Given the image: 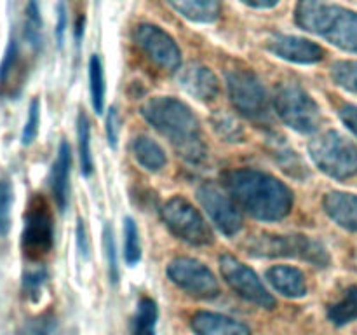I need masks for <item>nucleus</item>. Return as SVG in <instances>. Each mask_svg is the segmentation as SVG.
<instances>
[{"instance_id": "12", "label": "nucleus", "mask_w": 357, "mask_h": 335, "mask_svg": "<svg viewBox=\"0 0 357 335\" xmlns=\"http://www.w3.org/2000/svg\"><path fill=\"white\" fill-rule=\"evenodd\" d=\"M135 42L149 59L166 72H176L181 65V51L169 34L155 24H139L135 30Z\"/></svg>"}, {"instance_id": "31", "label": "nucleus", "mask_w": 357, "mask_h": 335, "mask_svg": "<svg viewBox=\"0 0 357 335\" xmlns=\"http://www.w3.org/2000/svg\"><path fill=\"white\" fill-rule=\"evenodd\" d=\"M13 187L9 180H0V237L7 236L10 229V209H13Z\"/></svg>"}, {"instance_id": "6", "label": "nucleus", "mask_w": 357, "mask_h": 335, "mask_svg": "<svg viewBox=\"0 0 357 335\" xmlns=\"http://www.w3.org/2000/svg\"><path fill=\"white\" fill-rule=\"evenodd\" d=\"M229 96L236 110L257 124L271 122V101L258 75L251 70L237 68L227 73Z\"/></svg>"}, {"instance_id": "29", "label": "nucleus", "mask_w": 357, "mask_h": 335, "mask_svg": "<svg viewBox=\"0 0 357 335\" xmlns=\"http://www.w3.org/2000/svg\"><path fill=\"white\" fill-rule=\"evenodd\" d=\"M331 77L344 89L357 94V61H337L331 65Z\"/></svg>"}, {"instance_id": "17", "label": "nucleus", "mask_w": 357, "mask_h": 335, "mask_svg": "<svg viewBox=\"0 0 357 335\" xmlns=\"http://www.w3.org/2000/svg\"><path fill=\"white\" fill-rule=\"evenodd\" d=\"M190 327L197 335H251L250 328L241 321L206 311L192 316Z\"/></svg>"}, {"instance_id": "41", "label": "nucleus", "mask_w": 357, "mask_h": 335, "mask_svg": "<svg viewBox=\"0 0 357 335\" xmlns=\"http://www.w3.org/2000/svg\"><path fill=\"white\" fill-rule=\"evenodd\" d=\"M356 262H357V260H356Z\"/></svg>"}, {"instance_id": "1", "label": "nucleus", "mask_w": 357, "mask_h": 335, "mask_svg": "<svg viewBox=\"0 0 357 335\" xmlns=\"http://www.w3.org/2000/svg\"><path fill=\"white\" fill-rule=\"evenodd\" d=\"M223 185L230 198L258 220L278 222L293 209V192L288 185L264 171L251 168L227 171Z\"/></svg>"}, {"instance_id": "20", "label": "nucleus", "mask_w": 357, "mask_h": 335, "mask_svg": "<svg viewBox=\"0 0 357 335\" xmlns=\"http://www.w3.org/2000/svg\"><path fill=\"white\" fill-rule=\"evenodd\" d=\"M267 279L279 293L291 299L307 295L305 274L300 269L289 265H275L267 271Z\"/></svg>"}, {"instance_id": "24", "label": "nucleus", "mask_w": 357, "mask_h": 335, "mask_svg": "<svg viewBox=\"0 0 357 335\" xmlns=\"http://www.w3.org/2000/svg\"><path fill=\"white\" fill-rule=\"evenodd\" d=\"M157 318H159L157 304L149 297H143L138 304V309H136L132 335H155Z\"/></svg>"}, {"instance_id": "4", "label": "nucleus", "mask_w": 357, "mask_h": 335, "mask_svg": "<svg viewBox=\"0 0 357 335\" xmlns=\"http://www.w3.org/2000/svg\"><path fill=\"white\" fill-rule=\"evenodd\" d=\"M246 250L253 257L298 258L316 267H326L330 264V255L323 243L302 234H289V236L260 234L248 241Z\"/></svg>"}, {"instance_id": "10", "label": "nucleus", "mask_w": 357, "mask_h": 335, "mask_svg": "<svg viewBox=\"0 0 357 335\" xmlns=\"http://www.w3.org/2000/svg\"><path fill=\"white\" fill-rule=\"evenodd\" d=\"M220 271L227 285L234 290L239 297L248 302L255 304L264 309H274L275 299L271 295L261 279L251 271L248 265L237 260L232 255H222L220 257Z\"/></svg>"}, {"instance_id": "33", "label": "nucleus", "mask_w": 357, "mask_h": 335, "mask_svg": "<svg viewBox=\"0 0 357 335\" xmlns=\"http://www.w3.org/2000/svg\"><path fill=\"white\" fill-rule=\"evenodd\" d=\"M213 126H215L216 133L222 138H225L227 142H241L244 136L243 128L232 117H229L225 114H216L213 117Z\"/></svg>"}, {"instance_id": "34", "label": "nucleus", "mask_w": 357, "mask_h": 335, "mask_svg": "<svg viewBox=\"0 0 357 335\" xmlns=\"http://www.w3.org/2000/svg\"><path fill=\"white\" fill-rule=\"evenodd\" d=\"M103 246H105V255H107L108 276H110L112 283H117L119 281L117 253H115L114 232H112V227L110 225H105V230H103Z\"/></svg>"}, {"instance_id": "40", "label": "nucleus", "mask_w": 357, "mask_h": 335, "mask_svg": "<svg viewBox=\"0 0 357 335\" xmlns=\"http://www.w3.org/2000/svg\"><path fill=\"white\" fill-rule=\"evenodd\" d=\"M243 2L253 9H274L281 0H243Z\"/></svg>"}, {"instance_id": "39", "label": "nucleus", "mask_w": 357, "mask_h": 335, "mask_svg": "<svg viewBox=\"0 0 357 335\" xmlns=\"http://www.w3.org/2000/svg\"><path fill=\"white\" fill-rule=\"evenodd\" d=\"M77 244H79V250L84 257L89 255V241H87L86 236V227H84L82 220L77 222Z\"/></svg>"}, {"instance_id": "37", "label": "nucleus", "mask_w": 357, "mask_h": 335, "mask_svg": "<svg viewBox=\"0 0 357 335\" xmlns=\"http://www.w3.org/2000/svg\"><path fill=\"white\" fill-rule=\"evenodd\" d=\"M338 114H340V119L344 121V124L347 126V128L357 136V107L356 105H344Z\"/></svg>"}, {"instance_id": "23", "label": "nucleus", "mask_w": 357, "mask_h": 335, "mask_svg": "<svg viewBox=\"0 0 357 335\" xmlns=\"http://www.w3.org/2000/svg\"><path fill=\"white\" fill-rule=\"evenodd\" d=\"M328 318L337 327L352 323L357 320V286H351L345 290L344 297L328 309Z\"/></svg>"}, {"instance_id": "18", "label": "nucleus", "mask_w": 357, "mask_h": 335, "mask_svg": "<svg viewBox=\"0 0 357 335\" xmlns=\"http://www.w3.org/2000/svg\"><path fill=\"white\" fill-rule=\"evenodd\" d=\"M323 208L333 222L357 232V195L347 192H330L324 195Z\"/></svg>"}, {"instance_id": "32", "label": "nucleus", "mask_w": 357, "mask_h": 335, "mask_svg": "<svg viewBox=\"0 0 357 335\" xmlns=\"http://www.w3.org/2000/svg\"><path fill=\"white\" fill-rule=\"evenodd\" d=\"M45 281H47V271L44 267H35L24 272L23 276V292L30 300H38L42 295Z\"/></svg>"}, {"instance_id": "9", "label": "nucleus", "mask_w": 357, "mask_h": 335, "mask_svg": "<svg viewBox=\"0 0 357 335\" xmlns=\"http://www.w3.org/2000/svg\"><path fill=\"white\" fill-rule=\"evenodd\" d=\"M54 244V222L49 204L40 195L30 201L24 215V229L21 236V248L24 257L30 260H40Z\"/></svg>"}, {"instance_id": "15", "label": "nucleus", "mask_w": 357, "mask_h": 335, "mask_svg": "<svg viewBox=\"0 0 357 335\" xmlns=\"http://www.w3.org/2000/svg\"><path fill=\"white\" fill-rule=\"evenodd\" d=\"M180 84L190 96L199 101H213L220 93V82L215 73L202 65H190L181 72Z\"/></svg>"}, {"instance_id": "25", "label": "nucleus", "mask_w": 357, "mask_h": 335, "mask_svg": "<svg viewBox=\"0 0 357 335\" xmlns=\"http://www.w3.org/2000/svg\"><path fill=\"white\" fill-rule=\"evenodd\" d=\"M89 89H91V101L98 114H101L105 108V93H107V86H105V72L101 59L98 54H93L89 59Z\"/></svg>"}, {"instance_id": "8", "label": "nucleus", "mask_w": 357, "mask_h": 335, "mask_svg": "<svg viewBox=\"0 0 357 335\" xmlns=\"http://www.w3.org/2000/svg\"><path fill=\"white\" fill-rule=\"evenodd\" d=\"M162 220L167 229L178 237L194 246H206L213 243L211 227L204 220V216L183 198H173L160 209Z\"/></svg>"}, {"instance_id": "16", "label": "nucleus", "mask_w": 357, "mask_h": 335, "mask_svg": "<svg viewBox=\"0 0 357 335\" xmlns=\"http://www.w3.org/2000/svg\"><path fill=\"white\" fill-rule=\"evenodd\" d=\"M24 79V66L21 59L20 47L14 38H10L0 63V96L14 98L20 93Z\"/></svg>"}, {"instance_id": "7", "label": "nucleus", "mask_w": 357, "mask_h": 335, "mask_svg": "<svg viewBox=\"0 0 357 335\" xmlns=\"http://www.w3.org/2000/svg\"><path fill=\"white\" fill-rule=\"evenodd\" d=\"M274 108L281 121L295 131L309 135L321 124V110L302 86L295 82L282 84L274 96Z\"/></svg>"}, {"instance_id": "3", "label": "nucleus", "mask_w": 357, "mask_h": 335, "mask_svg": "<svg viewBox=\"0 0 357 335\" xmlns=\"http://www.w3.org/2000/svg\"><path fill=\"white\" fill-rule=\"evenodd\" d=\"M295 20L303 30L326 38L337 47L357 52V13L326 0H298Z\"/></svg>"}, {"instance_id": "30", "label": "nucleus", "mask_w": 357, "mask_h": 335, "mask_svg": "<svg viewBox=\"0 0 357 335\" xmlns=\"http://www.w3.org/2000/svg\"><path fill=\"white\" fill-rule=\"evenodd\" d=\"M124 257L129 265L138 264L139 257H142L138 227L132 218H126L124 222Z\"/></svg>"}, {"instance_id": "2", "label": "nucleus", "mask_w": 357, "mask_h": 335, "mask_svg": "<svg viewBox=\"0 0 357 335\" xmlns=\"http://www.w3.org/2000/svg\"><path fill=\"white\" fill-rule=\"evenodd\" d=\"M142 115L169 140L171 145L190 164L204 163L208 147L202 138L201 124L183 101L171 96H157L142 107Z\"/></svg>"}, {"instance_id": "19", "label": "nucleus", "mask_w": 357, "mask_h": 335, "mask_svg": "<svg viewBox=\"0 0 357 335\" xmlns=\"http://www.w3.org/2000/svg\"><path fill=\"white\" fill-rule=\"evenodd\" d=\"M70 168H72V150L66 142H61L51 171V191L54 201L61 211L68 206L70 198Z\"/></svg>"}, {"instance_id": "21", "label": "nucleus", "mask_w": 357, "mask_h": 335, "mask_svg": "<svg viewBox=\"0 0 357 335\" xmlns=\"http://www.w3.org/2000/svg\"><path fill=\"white\" fill-rule=\"evenodd\" d=\"M176 13L194 23H213L222 14V0H167Z\"/></svg>"}, {"instance_id": "38", "label": "nucleus", "mask_w": 357, "mask_h": 335, "mask_svg": "<svg viewBox=\"0 0 357 335\" xmlns=\"http://www.w3.org/2000/svg\"><path fill=\"white\" fill-rule=\"evenodd\" d=\"M68 27V16H66V7L65 3H59L58 6V30H56V35H58V44L63 45V37H65V30Z\"/></svg>"}, {"instance_id": "36", "label": "nucleus", "mask_w": 357, "mask_h": 335, "mask_svg": "<svg viewBox=\"0 0 357 335\" xmlns=\"http://www.w3.org/2000/svg\"><path fill=\"white\" fill-rule=\"evenodd\" d=\"M119 124H121V121H119L117 110H115V108H110L107 117V138H108V145H110L112 149L117 147L119 131H121V126Z\"/></svg>"}, {"instance_id": "5", "label": "nucleus", "mask_w": 357, "mask_h": 335, "mask_svg": "<svg viewBox=\"0 0 357 335\" xmlns=\"http://www.w3.org/2000/svg\"><path fill=\"white\" fill-rule=\"evenodd\" d=\"M314 164L328 177L345 180L357 174V147L338 131L321 133L309 143Z\"/></svg>"}, {"instance_id": "28", "label": "nucleus", "mask_w": 357, "mask_h": 335, "mask_svg": "<svg viewBox=\"0 0 357 335\" xmlns=\"http://www.w3.org/2000/svg\"><path fill=\"white\" fill-rule=\"evenodd\" d=\"M77 135H79V156H80V170L86 177L93 173V156H91V126L89 119L84 112L79 114L77 122Z\"/></svg>"}, {"instance_id": "26", "label": "nucleus", "mask_w": 357, "mask_h": 335, "mask_svg": "<svg viewBox=\"0 0 357 335\" xmlns=\"http://www.w3.org/2000/svg\"><path fill=\"white\" fill-rule=\"evenodd\" d=\"M24 40L33 51H38L42 45V16L38 0H28L24 9Z\"/></svg>"}, {"instance_id": "14", "label": "nucleus", "mask_w": 357, "mask_h": 335, "mask_svg": "<svg viewBox=\"0 0 357 335\" xmlns=\"http://www.w3.org/2000/svg\"><path fill=\"white\" fill-rule=\"evenodd\" d=\"M268 51L278 58L286 59V61L298 63V65H312L323 59V47L312 40H307L296 35H275L268 40Z\"/></svg>"}, {"instance_id": "27", "label": "nucleus", "mask_w": 357, "mask_h": 335, "mask_svg": "<svg viewBox=\"0 0 357 335\" xmlns=\"http://www.w3.org/2000/svg\"><path fill=\"white\" fill-rule=\"evenodd\" d=\"M272 152H274L275 161L281 164L282 170H284L289 177H295V178H298V180H303V178L309 177L307 166H303L302 159L296 156V152L291 149V147H288L286 143L274 142Z\"/></svg>"}, {"instance_id": "22", "label": "nucleus", "mask_w": 357, "mask_h": 335, "mask_svg": "<svg viewBox=\"0 0 357 335\" xmlns=\"http://www.w3.org/2000/svg\"><path fill=\"white\" fill-rule=\"evenodd\" d=\"M131 150L135 159L146 171H160L166 166V154H164L162 147L149 136H138L132 140Z\"/></svg>"}, {"instance_id": "13", "label": "nucleus", "mask_w": 357, "mask_h": 335, "mask_svg": "<svg viewBox=\"0 0 357 335\" xmlns=\"http://www.w3.org/2000/svg\"><path fill=\"white\" fill-rule=\"evenodd\" d=\"M197 199L213 220L216 227L225 236L232 237L243 229V215L237 209L236 201L230 195L223 194L216 185L204 184L197 188Z\"/></svg>"}, {"instance_id": "35", "label": "nucleus", "mask_w": 357, "mask_h": 335, "mask_svg": "<svg viewBox=\"0 0 357 335\" xmlns=\"http://www.w3.org/2000/svg\"><path fill=\"white\" fill-rule=\"evenodd\" d=\"M38 124H40V105H38V100H31L30 108H28L26 124L23 128V136H21L23 145H30L37 138Z\"/></svg>"}, {"instance_id": "11", "label": "nucleus", "mask_w": 357, "mask_h": 335, "mask_svg": "<svg viewBox=\"0 0 357 335\" xmlns=\"http://www.w3.org/2000/svg\"><path fill=\"white\" fill-rule=\"evenodd\" d=\"M171 281L195 299L211 300L220 295L218 279L211 271L195 258L178 257L167 265Z\"/></svg>"}]
</instances>
